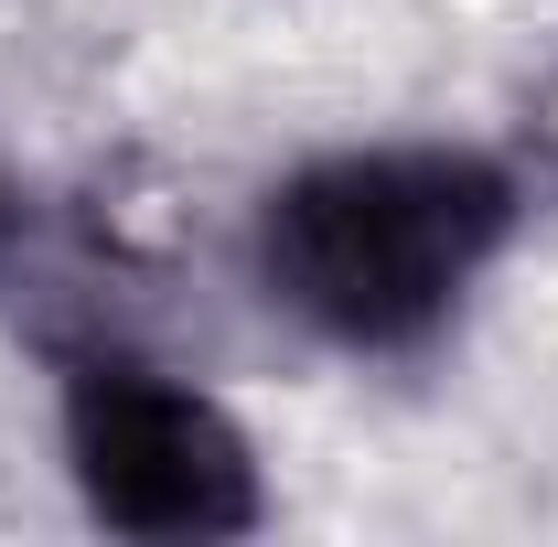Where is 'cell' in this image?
<instances>
[{
	"label": "cell",
	"instance_id": "obj_1",
	"mask_svg": "<svg viewBox=\"0 0 558 547\" xmlns=\"http://www.w3.org/2000/svg\"><path fill=\"white\" fill-rule=\"evenodd\" d=\"M515 236V183L484 150H333L301 161L258 215V279L290 323L354 343V354H409L429 343L462 290Z\"/></svg>",
	"mask_w": 558,
	"mask_h": 547
},
{
	"label": "cell",
	"instance_id": "obj_2",
	"mask_svg": "<svg viewBox=\"0 0 558 547\" xmlns=\"http://www.w3.org/2000/svg\"><path fill=\"white\" fill-rule=\"evenodd\" d=\"M65 473L97 526L119 537H247L269 515L247 429L194 376H161L140 354H75L65 365Z\"/></svg>",
	"mask_w": 558,
	"mask_h": 547
},
{
	"label": "cell",
	"instance_id": "obj_3",
	"mask_svg": "<svg viewBox=\"0 0 558 547\" xmlns=\"http://www.w3.org/2000/svg\"><path fill=\"white\" fill-rule=\"evenodd\" d=\"M526 139H537V161L558 172V65L537 75V86H526Z\"/></svg>",
	"mask_w": 558,
	"mask_h": 547
},
{
	"label": "cell",
	"instance_id": "obj_4",
	"mask_svg": "<svg viewBox=\"0 0 558 547\" xmlns=\"http://www.w3.org/2000/svg\"><path fill=\"white\" fill-rule=\"evenodd\" d=\"M11 236H22V205H11V183H0V258H11Z\"/></svg>",
	"mask_w": 558,
	"mask_h": 547
}]
</instances>
